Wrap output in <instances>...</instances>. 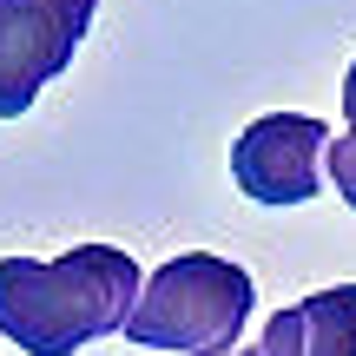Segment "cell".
I'll list each match as a JSON object with an SVG mask.
<instances>
[{"label":"cell","instance_id":"4","mask_svg":"<svg viewBox=\"0 0 356 356\" xmlns=\"http://www.w3.org/2000/svg\"><path fill=\"white\" fill-rule=\"evenodd\" d=\"M330 126L310 113H264L231 139V178L257 204H304L323 185Z\"/></svg>","mask_w":356,"mask_h":356},{"label":"cell","instance_id":"3","mask_svg":"<svg viewBox=\"0 0 356 356\" xmlns=\"http://www.w3.org/2000/svg\"><path fill=\"white\" fill-rule=\"evenodd\" d=\"M86 26V0H0V119L33 113V99L73 66Z\"/></svg>","mask_w":356,"mask_h":356},{"label":"cell","instance_id":"1","mask_svg":"<svg viewBox=\"0 0 356 356\" xmlns=\"http://www.w3.org/2000/svg\"><path fill=\"white\" fill-rule=\"evenodd\" d=\"M139 257L119 244H79L66 257H0V337L26 356H79L126 330L139 310Z\"/></svg>","mask_w":356,"mask_h":356},{"label":"cell","instance_id":"7","mask_svg":"<svg viewBox=\"0 0 356 356\" xmlns=\"http://www.w3.org/2000/svg\"><path fill=\"white\" fill-rule=\"evenodd\" d=\"M343 113H350V126H356V60H350V73H343Z\"/></svg>","mask_w":356,"mask_h":356},{"label":"cell","instance_id":"2","mask_svg":"<svg viewBox=\"0 0 356 356\" xmlns=\"http://www.w3.org/2000/svg\"><path fill=\"white\" fill-rule=\"evenodd\" d=\"M257 310V284L244 264L211 251H178L159 264L139 291L126 337L139 350H172V356H231Z\"/></svg>","mask_w":356,"mask_h":356},{"label":"cell","instance_id":"5","mask_svg":"<svg viewBox=\"0 0 356 356\" xmlns=\"http://www.w3.org/2000/svg\"><path fill=\"white\" fill-rule=\"evenodd\" d=\"M297 317H304V356H356V284L304 297Z\"/></svg>","mask_w":356,"mask_h":356},{"label":"cell","instance_id":"9","mask_svg":"<svg viewBox=\"0 0 356 356\" xmlns=\"http://www.w3.org/2000/svg\"><path fill=\"white\" fill-rule=\"evenodd\" d=\"M86 7H99V0H86Z\"/></svg>","mask_w":356,"mask_h":356},{"label":"cell","instance_id":"6","mask_svg":"<svg viewBox=\"0 0 356 356\" xmlns=\"http://www.w3.org/2000/svg\"><path fill=\"white\" fill-rule=\"evenodd\" d=\"M330 178H337V191H343V204L356 211V126H343L330 139Z\"/></svg>","mask_w":356,"mask_h":356},{"label":"cell","instance_id":"8","mask_svg":"<svg viewBox=\"0 0 356 356\" xmlns=\"http://www.w3.org/2000/svg\"><path fill=\"white\" fill-rule=\"evenodd\" d=\"M231 356H264V343H257V350H231Z\"/></svg>","mask_w":356,"mask_h":356}]
</instances>
